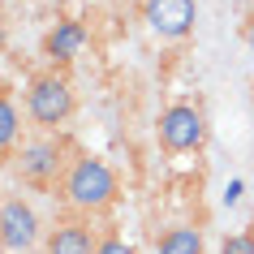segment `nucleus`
<instances>
[{
	"label": "nucleus",
	"mask_w": 254,
	"mask_h": 254,
	"mask_svg": "<svg viewBox=\"0 0 254 254\" xmlns=\"http://www.w3.org/2000/svg\"><path fill=\"white\" fill-rule=\"evenodd\" d=\"M56 194H61V202H65L69 211H78V215L91 220V215H104L108 207H117L121 177L108 160L91 155V151H73V160H69Z\"/></svg>",
	"instance_id": "f257e3e1"
},
{
	"label": "nucleus",
	"mask_w": 254,
	"mask_h": 254,
	"mask_svg": "<svg viewBox=\"0 0 254 254\" xmlns=\"http://www.w3.org/2000/svg\"><path fill=\"white\" fill-rule=\"evenodd\" d=\"M22 108H26V121L39 134H61V125L73 117L78 99H73V86L61 69H43V73H30Z\"/></svg>",
	"instance_id": "f03ea898"
},
{
	"label": "nucleus",
	"mask_w": 254,
	"mask_h": 254,
	"mask_svg": "<svg viewBox=\"0 0 254 254\" xmlns=\"http://www.w3.org/2000/svg\"><path fill=\"white\" fill-rule=\"evenodd\" d=\"M73 142L61 134H39V138H30V142H22V151H17V177H22V186L30 190H56L61 186V177H65L69 160H73Z\"/></svg>",
	"instance_id": "7ed1b4c3"
},
{
	"label": "nucleus",
	"mask_w": 254,
	"mask_h": 254,
	"mask_svg": "<svg viewBox=\"0 0 254 254\" xmlns=\"http://www.w3.org/2000/svg\"><path fill=\"white\" fill-rule=\"evenodd\" d=\"M155 134L168 155H194L207 147V117L198 104H168L155 121Z\"/></svg>",
	"instance_id": "20e7f679"
},
{
	"label": "nucleus",
	"mask_w": 254,
	"mask_h": 254,
	"mask_svg": "<svg viewBox=\"0 0 254 254\" xmlns=\"http://www.w3.org/2000/svg\"><path fill=\"white\" fill-rule=\"evenodd\" d=\"M43 237H48V233H43V220H39V211H35V202L22 198V194L0 198V250L30 254Z\"/></svg>",
	"instance_id": "39448f33"
},
{
	"label": "nucleus",
	"mask_w": 254,
	"mask_h": 254,
	"mask_svg": "<svg viewBox=\"0 0 254 254\" xmlns=\"http://www.w3.org/2000/svg\"><path fill=\"white\" fill-rule=\"evenodd\" d=\"M142 22L155 39L181 43L194 35L198 22V0H142Z\"/></svg>",
	"instance_id": "423d86ee"
},
{
	"label": "nucleus",
	"mask_w": 254,
	"mask_h": 254,
	"mask_svg": "<svg viewBox=\"0 0 254 254\" xmlns=\"http://www.w3.org/2000/svg\"><path fill=\"white\" fill-rule=\"evenodd\" d=\"M99 250V228H91V220L69 215L56 220L43 237V254H95Z\"/></svg>",
	"instance_id": "0eeeda50"
},
{
	"label": "nucleus",
	"mask_w": 254,
	"mask_h": 254,
	"mask_svg": "<svg viewBox=\"0 0 254 254\" xmlns=\"http://www.w3.org/2000/svg\"><path fill=\"white\" fill-rule=\"evenodd\" d=\"M82 43H86V26L82 22H56L43 35V56L52 61V69H65V65H73V56L82 52Z\"/></svg>",
	"instance_id": "6e6552de"
},
{
	"label": "nucleus",
	"mask_w": 254,
	"mask_h": 254,
	"mask_svg": "<svg viewBox=\"0 0 254 254\" xmlns=\"http://www.w3.org/2000/svg\"><path fill=\"white\" fill-rule=\"evenodd\" d=\"M155 254H207V246H202V233L194 224H173L160 233Z\"/></svg>",
	"instance_id": "1a4fd4ad"
},
{
	"label": "nucleus",
	"mask_w": 254,
	"mask_h": 254,
	"mask_svg": "<svg viewBox=\"0 0 254 254\" xmlns=\"http://www.w3.org/2000/svg\"><path fill=\"white\" fill-rule=\"evenodd\" d=\"M17 138H22V112H17L13 95L0 86V155H4V151H13Z\"/></svg>",
	"instance_id": "9d476101"
},
{
	"label": "nucleus",
	"mask_w": 254,
	"mask_h": 254,
	"mask_svg": "<svg viewBox=\"0 0 254 254\" xmlns=\"http://www.w3.org/2000/svg\"><path fill=\"white\" fill-rule=\"evenodd\" d=\"M95 254H138V250L125 237H117V233H99V250Z\"/></svg>",
	"instance_id": "9b49d317"
},
{
	"label": "nucleus",
	"mask_w": 254,
	"mask_h": 254,
	"mask_svg": "<svg viewBox=\"0 0 254 254\" xmlns=\"http://www.w3.org/2000/svg\"><path fill=\"white\" fill-rule=\"evenodd\" d=\"M220 254H254V233H233V237H224Z\"/></svg>",
	"instance_id": "f8f14e48"
},
{
	"label": "nucleus",
	"mask_w": 254,
	"mask_h": 254,
	"mask_svg": "<svg viewBox=\"0 0 254 254\" xmlns=\"http://www.w3.org/2000/svg\"><path fill=\"white\" fill-rule=\"evenodd\" d=\"M241 39H246V48H250V52H254V17H250V22H246V26H241Z\"/></svg>",
	"instance_id": "ddd939ff"
},
{
	"label": "nucleus",
	"mask_w": 254,
	"mask_h": 254,
	"mask_svg": "<svg viewBox=\"0 0 254 254\" xmlns=\"http://www.w3.org/2000/svg\"><path fill=\"white\" fill-rule=\"evenodd\" d=\"M237 4H254V0H237Z\"/></svg>",
	"instance_id": "4468645a"
}]
</instances>
